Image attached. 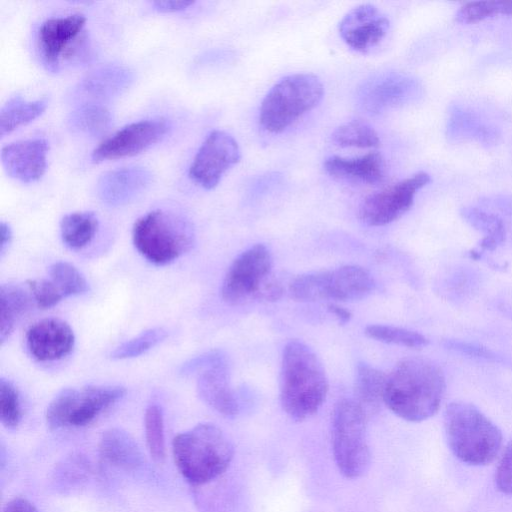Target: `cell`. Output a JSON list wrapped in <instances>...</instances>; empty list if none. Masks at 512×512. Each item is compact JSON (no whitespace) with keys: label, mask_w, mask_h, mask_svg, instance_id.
I'll return each instance as SVG.
<instances>
[{"label":"cell","mask_w":512,"mask_h":512,"mask_svg":"<svg viewBox=\"0 0 512 512\" xmlns=\"http://www.w3.org/2000/svg\"><path fill=\"white\" fill-rule=\"evenodd\" d=\"M98 229V219L93 212H74L60 222L63 243L70 249H81L89 244Z\"/></svg>","instance_id":"28"},{"label":"cell","mask_w":512,"mask_h":512,"mask_svg":"<svg viewBox=\"0 0 512 512\" xmlns=\"http://www.w3.org/2000/svg\"><path fill=\"white\" fill-rule=\"evenodd\" d=\"M132 240L147 261L166 265L193 247L195 235L188 220L173 212L156 209L135 221Z\"/></svg>","instance_id":"6"},{"label":"cell","mask_w":512,"mask_h":512,"mask_svg":"<svg viewBox=\"0 0 512 512\" xmlns=\"http://www.w3.org/2000/svg\"><path fill=\"white\" fill-rule=\"evenodd\" d=\"M170 129L164 118L130 123L101 142L92 152L94 162L136 155L165 137Z\"/></svg>","instance_id":"13"},{"label":"cell","mask_w":512,"mask_h":512,"mask_svg":"<svg viewBox=\"0 0 512 512\" xmlns=\"http://www.w3.org/2000/svg\"><path fill=\"white\" fill-rule=\"evenodd\" d=\"M445 387L436 364L425 358H406L387 375L384 404L406 421L421 422L438 411Z\"/></svg>","instance_id":"1"},{"label":"cell","mask_w":512,"mask_h":512,"mask_svg":"<svg viewBox=\"0 0 512 512\" xmlns=\"http://www.w3.org/2000/svg\"><path fill=\"white\" fill-rule=\"evenodd\" d=\"M289 294L300 302L325 300V271L299 275L290 283Z\"/></svg>","instance_id":"34"},{"label":"cell","mask_w":512,"mask_h":512,"mask_svg":"<svg viewBox=\"0 0 512 512\" xmlns=\"http://www.w3.org/2000/svg\"><path fill=\"white\" fill-rule=\"evenodd\" d=\"M327 307L328 311L336 317L340 324H346L350 321L352 314L349 310L334 303L329 304Z\"/></svg>","instance_id":"43"},{"label":"cell","mask_w":512,"mask_h":512,"mask_svg":"<svg viewBox=\"0 0 512 512\" xmlns=\"http://www.w3.org/2000/svg\"><path fill=\"white\" fill-rule=\"evenodd\" d=\"M429 182V174L421 171L368 195L359 206L360 220L376 227L399 219L411 208L417 191Z\"/></svg>","instance_id":"11"},{"label":"cell","mask_w":512,"mask_h":512,"mask_svg":"<svg viewBox=\"0 0 512 512\" xmlns=\"http://www.w3.org/2000/svg\"><path fill=\"white\" fill-rule=\"evenodd\" d=\"M444 430L452 453L468 465L489 464L501 449L500 429L470 403L454 401L447 405Z\"/></svg>","instance_id":"4"},{"label":"cell","mask_w":512,"mask_h":512,"mask_svg":"<svg viewBox=\"0 0 512 512\" xmlns=\"http://www.w3.org/2000/svg\"><path fill=\"white\" fill-rule=\"evenodd\" d=\"M323 167L331 177L342 181L377 185L386 177V163L378 152L358 157L330 156L325 159Z\"/></svg>","instance_id":"19"},{"label":"cell","mask_w":512,"mask_h":512,"mask_svg":"<svg viewBox=\"0 0 512 512\" xmlns=\"http://www.w3.org/2000/svg\"><path fill=\"white\" fill-rule=\"evenodd\" d=\"M144 426L148 451L154 461L162 463L165 459L164 418L162 409L157 404L147 407Z\"/></svg>","instance_id":"30"},{"label":"cell","mask_w":512,"mask_h":512,"mask_svg":"<svg viewBox=\"0 0 512 512\" xmlns=\"http://www.w3.org/2000/svg\"><path fill=\"white\" fill-rule=\"evenodd\" d=\"M512 14V1H474L464 4L456 13L459 23H475L493 15Z\"/></svg>","instance_id":"35"},{"label":"cell","mask_w":512,"mask_h":512,"mask_svg":"<svg viewBox=\"0 0 512 512\" xmlns=\"http://www.w3.org/2000/svg\"><path fill=\"white\" fill-rule=\"evenodd\" d=\"M99 452L105 461L125 470L136 469L142 462V454L134 438L119 428L103 432Z\"/></svg>","instance_id":"23"},{"label":"cell","mask_w":512,"mask_h":512,"mask_svg":"<svg viewBox=\"0 0 512 512\" xmlns=\"http://www.w3.org/2000/svg\"><path fill=\"white\" fill-rule=\"evenodd\" d=\"M495 485L503 494L512 495V439L506 445L497 465Z\"/></svg>","instance_id":"40"},{"label":"cell","mask_w":512,"mask_h":512,"mask_svg":"<svg viewBox=\"0 0 512 512\" xmlns=\"http://www.w3.org/2000/svg\"><path fill=\"white\" fill-rule=\"evenodd\" d=\"M49 144L45 139L20 140L1 149L5 172L23 183L39 180L45 173Z\"/></svg>","instance_id":"17"},{"label":"cell","mask_w":512,"mask_h":512,"mask_svg":"<svg viewBox=\"0 0 512 512\" xmlns=\"http://www.w3.org/2000/svg\"><path fill=\"white\" fill-rule=\"evenodd\" d=\"M240 158V148L233 136L222 130H213L194 156L189 176L203 188L213 189Z\"/></svg>","instance_id":"12"},{"label":"cell","mask_w":512,"mask_h":512,"mask_svg":"<svg viewBox=\"0 0 512 512\" xmlns=\"http://www.w3.org/2000/svg\"><path fill=\"white\" fill-rule=\"evenodd\" d=\"M75 390V388L62 389L49 403L46 422L50 429L69 426Z\"/></svg>","instance_id":"37"},{"label":"cell","mask_w":512,"mask_h":512,"mask_svg":"<svg viewBox=\"0 0 512 512\" xmlns=\"http://www.w3.org/2000/svg\"><path fill=\"white\" fill-rule=\"evenodd\" d=\"M27 286L34 302L42 309L54 307L64 298V295L52 280H28Z\"/></svg>","instance_id":"39"},{"label":"cell","mask_w":512,"mask_h":512,"mask_svg":"<svg viewBox=\"0 0 512 512\" xmlns=\"http://www.w3.org/2000/svg\"><path fill=\"white\" fill-rule=\"evenodd\" d=\"M172 451L179 472L193 485H202L220 476L234 455L231 441L211 423L198 424L175 436Z\"/></svg>","instance_id":"3"},{"label":"cell","mask_w":512,"mask_h":512,"mask_svg":"<svg viewBox=\"0 0 512 512\" xmlns=\"http://www.w3.org/2000/svg\"><path fill=\"white\" fill-rule=\"evenodd\" d=\"M25 340L27 350L34 359L49 362L60 360L72 352L75 335L65 321L46 318L30 326Z\"/></svg>","instance_id":"15"},{"label":"cell","mask_w":512,"mask_h":512,"mask_svg":"<svg viewBox=\"0 0 512 512\" xmlns=\"http://www.w3.org/2000/svg\"><path fill=\"white\" fill-rule=\"evenodd\" d=\"M181 372H197V393L212 409L226 417L238 414L239 404L230 386L228 362L221 352L198 356L185 363Z\"/></svg>","instance_id":"10"},{"label":"cell","mask_w":512,"mask_h":512,"mask_svg":"<svg viewBox=\"0 0 512 512\" xmlns=\"http://www.w3.org/2000/svg\"><path fill=\"white\" fill-rule=\"evenodd\" d=\"M69 127L78 133L89 136L105 134L112 125L110 111L101 103H81L70 113Z\"/></svg>","instance_id":"27"},{"label":"cell","mask_w":512,"mask_h":512,"mask_svg":"<svg viewBox=\"0 0 512 512\" xmlns=\"http://www.w3.org/2000/svg\"><path fill=\"white\" fill-rule=\"evenodd\" d=\"M126 390L118 385H89L76 389L69 426L91 423L103 411L124 397Z\"/></svg>","instance_id":"21"},{"label":"cell","mask_w":512,"mask_h":512,"mask_svg":"<svg viewBox=\"0 0 512 512\" xmlns=\"http://www.w3.org/2000/svg\"><path fill=\"white\" fill-rule=\"evenodd\" d=\"M371 274L358 265H345L325 271L326 299L355 301L367 297L374 289Z\"/></svg>","instance_id":"22"},{"label":"cell","mask_w":512,"mask_h":512,"mask_svg":"<svg viewBox=\"0 0 512 512\" xmlns=\"http://www.w3.org/2000/svg\"><path fill=\"white\" fill-rule=\"evenodd\" d=\"M166 336L167 331L165 329L161 327L150 328L118 345L111 352V357L113 359L122 360L140 356L163 341Z\"/></svg>","instance_id":"33"},{"label":"cell","mask_w":512,"mask_h":512,"mask_svg":"<svg viewBox=\"0 0 512 512\" xmlns=\"http://www.w3.org/2000/svg\"><path fill=\"white\" fill-rule=\"evenodd\" d=\"M32 296L20 286L4 284L0 287V342L10 336L18 320L31 307Z\"/></svg>","instance_id":"25"},{"label":"cell","mask_w":512,"mask_h":512,"mask_svg":"<svg viewBox=\"0 0 512 512\" xmlns=\"http://www.w3.org/2000/svg\"><path fill=\"white\" fill-rule=\"evenodd\" d=\"M86 18L76 13L46 19L37 32V49L42 65L57 72L64 63L80 62L88 52L84 33Z\"/></svg>","instance_id":"8"},{"label":"cell","mask_w":512,"mask_h":512,"mask_svg":"<svg viewBox=\"0 0 512 512\" xmlns=\"http://www.w3.org/2000/svg\"><path fill=\"white\" fill-rule=\"evenodd\" d=\"M328 393V379L314 351L299 340L289 341L283 350L280 371V403L294 421L314 415Z\"/></svg>","instance_id":"2"},{"label":"cell","mask_w":512,"mask_h":512,"mask_svg":"<svg viewBox=\"0 0 512 512\" xmlns=\"http://www.w3.org/2000/svg\"><path fill=\"white\" fill-rule=\"evenodd\" d=\"M418 90L416 81L402 74H386L364 84L359 92V103L369 114H380L387 109L408 102Z\"/></svg>","instance_id":"16"},{"label":"cell","mask_w":512,"mask_h":512,"mask_svg":"<svg viewBox=\"0 0 512 512\" xmlns=\"http://www.w3.org/2000/svg\"><path fill=\"white\" fill-rule=\"evenodd\" d=\"M47 106V98L34 101H27L21 96L10 98L0 109L1 137L39 117Z\"/></svg>","instance_id":"26"},{"label":"cell","mask_w":512,"mask_h":512,"mask_svg":"<svg viewBox=\"0 0 512 512\" xmlns=\"http://www.w3.org/2000/svg\"><path fill=\"white\" fill-rule=\"evenodd\" d=\"M367 415L352 399L338 401L331 417V444L340 473L349 479L363 476L369 469L371 453L366 438Z\"/></svg>","instance_id":"7"},{"label":"cell","mask_w":512,"mask_h":512,"mask_svg":"<svg viewBox=\"0 0 512 512\" xmlns=\"http://www.w3.org/2000/svg\"><path fill=\"white\" fill-rule=\"evenodd\" d=\"M324 86L311 73L288 75L267 92L259 109L261 127L273 134L285 131L322 100Z\"/></svg>","instance_id":"5"},{"label":"cell","mask_w":512,"mask_h":512,"mask_svg":"<svg viewBox=\"0 0 512 512\" xmlns=\"http://www.w3.org/2000/svg\"><path fill=\"white\" fill-rule=\"evenodd\" d=\"M0 238V252L3 254L5 248L9 245L12 239L11 228L7 223L3 221L0 224Z\"/></svg>","instance_id":"44"},{"label":"cell","mask_w":512,"mask_h":512,"mask_svg":"<svg viewBox=\"0 0 512 512\" xmlns=\"http://www.w3.org/2000/svg\"><path fill=\"white\" fill-rule=\"evenodd\" d=\"M152 6L162 12H175L185 10L189 6L194 4V1H186V0H172V1H153L151 2Z\"/></svg>","instance_id":"41"},{"label":"cell","mask_w":512,"mask_h":512,"mask_svg":"<svg viewBox=\"0 0 512 512\" xmlns=\"http://www.w3.org/2000/svg\"><path fill=\"white\" fill-rule=\"evenodd\" d=\"M390 28L389 19L374 5L361 4L341 19L338 25L342 40L356 52L367 54L385 39Z\"/></svg>","instance_id":"14"},{"label":"cell","mask_w":512,"mask_h":512,"mask_svg":"<svg viewBox=\"0 0 512 512\" xmlns=\"http://www.w3.org/2000/svg\"><path fill=\"white\" fill-rule=\"evenodd\" d=\"M3 512H39L29 500L17 497L9 501Z\"/></svg>","instance_id":"42"},{"label":"cell","mask_w":512,"mask_h":512,"mask_svg":"<svg viewBox=\"0 0 512 512\" xmlns=\"http://www.w3.org/2000/svg\"><path fill=\"white\" fill-rule=\"evenodd\" d=\"M465 217L475 226L486 231L487 234L481 244L483 248L492 249L502 241L504 236V227L501 220L496 216L489 215L476 209H470L465 211Z\"/></svg>","instance_id":"38"},{"label":"cell","mask_w":512,"mask_h":512,"mask_svg":"<svg viewBox=\"0 0 512 512\" xmlns=\"http://www.w3.org/2000/svg\"><path fill=\"white\" fill-rule=\"evenodd\" d=\"M49 275L64 297L82 295L89 290L85 277L68 262L53 263L49 267Z\"/></svg>","instance_id":"31"},{"label":"cell","mask_w":512,"mask_h":512,"mask_svg":"<svg viewBox=\"0 0 512 512\" xmlns=\"http://www.w3.org/2000/svg\"><path fill=\"white\" fill-rule=\"evenodd\" d=\"M151 181L152 174L145 167H122L108 171L99 178L97 193L108 205H122L141 195Z\"/></svg>","instance_id":"18"},{"label":"cell","mask_w":512,"mask_h":512,"mask_svg":"<svg viewBox=\"0 0 512 512\" xmlns=\"http://www.w3.org/2000/svg\"><path fill=\"white\" fill-rule=\"evenodd\" d=\"M387 375L366 363H359L356 368L355 396L356 402L366 415L376 412L384 403Z\"/></svg>","instance_id":"24"},{"label":"cell","mask_w":512,"mask_h":512,"mask_svg":"<svg viewBox=\"0 0 512 512\" xmlns=\"http://www.w3.org/2000/svg\"><path fill=\"white\" fill-rule=\"evenodd\" d=\"M272 257L268 248L256 244L242 252L230 265L221 287L222 299L230 305L257 299L270 278Z\"/></svg>","instance_id":"9"},{"label":"cell","mask_w":512,"mask_h":512,"mask_svg":"<svg viewBox=\"0 0 512 512\" xmlns=\"http://www.w3.org/2000/svg\"><path fill=\"white\" fill-rule=\"evenodd\" d=\"M331 140L335 145L345 148H376L380 144L376 130L359 119L338 126L331 134Z\"/></svg>","instance_id":"29"},{"label":"cell","mask_w":512,"mask_h":512,"mask_svg":"<svg viewBox=\"0 0 512 512\" xmlns=\"http://www.w3.org/2000/svg\"><path fill=\"white\" fill-rule=\"evenodd\" d=\"M364 333L371 339L409 348L423 347L428 343L427 338L416 331L389 325H369Z\"/></svg>","instance_id":"32"},{"label":"cell","mask_w":512,"mask_h":512,"mask_svg":"<svg viewBox=\"0 0 512 512\" xmlns=\"http://www.w3.org/2000/svg\"><path fill=\"white\" fill-rule=\"evenodd\" d=\"M22 417L20 397L16 387L8 380L0 379V419L9 429L18 426Z\"/></svg>","instance_id":"36"},{"label":"cell","mask_w":512,"mask_h":512,"mask_svg":"<svg viewBox=\"0 0 512 512\" xmlns=\"http://www.w3.org/2000/svg\"><path fill=\"white\" fill-rule=\"evenodd\" d=\"M132 81L131 71L121 65H106L89 73L76 88L84 103H99L121 94Z\"/></svg>","instance_id":"20"}]
</instances>
